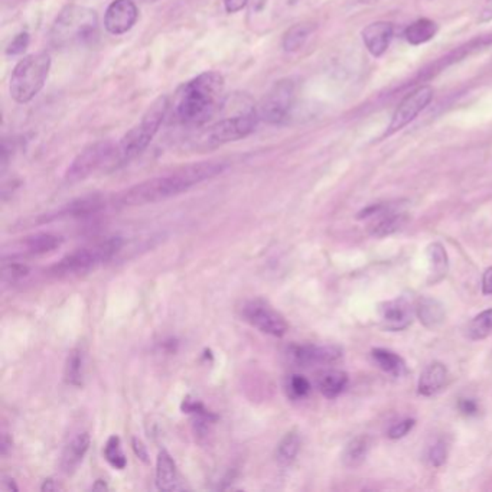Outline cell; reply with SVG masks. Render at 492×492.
I'll return each instance as SVG.
<instances>
[{"label": "cell", "mask_w": 492, "mask_h": 492, "mask_svg": "<svg viewBox=\"0 0 492 492\" xmlns=\"http://www.w3.org/2000/svg\"><path fill=\"white\" fill-rule=\"evenodd\" d=\"M123 240L120 237H110L104 241L96 243L89 247L78 249L62 257L51 267V273L55 276H73L93 270L97 266L113 259L122 249Z\"/></svg>", "instance_id": "8992f818"}, {"label": "cell", "mask_w": 492, "mask_h": 492, "mask_svg": "<svg viewBox=\"0 0 492 492\" xmlns=\"http://www.w3.org/2000/svg\"><path fill=\"white\" fill-rule=\"evenodd\" d=\"M313 29H315V25L312 24H298L287 29L282 41L283 50L286 52H295L301 50L310 36V34L313 32Z\"/></svg>", "instance_id": "f1b7e54d"}, {"label": "cell", "mask_w": 492, "mask_h": 492, "mask_svg": "<svg viewBox=\"0 0 492 492\" xmlns=\"http://www.w3.org/2000/svg\"><path fill=\"white\" fill-rule=\"evenodd\" d=\"M446 458H447V449H446V444L443 442H437L430 447L429 462L433 466H442L446 462Z\"/></svg>", "instance_id": "d590c367"}, {"label": "cell", "mask_w": 492, "mask_h": 492, "mask_svg": "<svg viewBox=\"0 0 492 492\" xmlns=\"http://www.w3.org/2000/svg\"><path fill=\"white\" fill-rule=\"evenodd\" d=\"M447 382V368L442 363H432L423 370L419 378V394L430 397L439 393Z\"/></svg>", "instance_id": "d6986e66"}, {"label": "cell", "mask_w": 492, "mask_h": 492, "mask_svg": "<svg viewBox=\"0 0 492 492\" xmlns=\"http://www.w3.org/2000/svg\"><path fill=\"white\" fill-rule=\"evenodd\" d=\"M50 70L51 57L45 51L20 59L10 75L9 92L12 99L19 104L34 100L47 82Z\"/></svg>", "instance_id": "5b68a950"}, {"label": "cell", "mask_w": 492, "mask_h": 492, "mask_svg": "<svg viewBox=\"0 0 492 492\" xmlns=\"http://www.w3.org/2000/svg\"><path fill=\"white\" fill-rule=\"evenodd\" d=\"M301 444H302V440L298 430L287 432L276 447L275 458L277 465L282 468H287L292 465L299 455Z\"/></svg>", "instance_id": "7402d4cb"}, {"label": "cell", "mask_w": 492, "mask_h": 492, "mask_svg": "<svg viewBox=\"0 0 492 492\" xmlns=\"http://www.w3.org/2000/svg\"><path fill=\"white\" fill-rule=\"evenodd\" d=\"M407 221H409V215L406 212L394 211L391 207H389L386 211L375 217L374 224H371L370 227V233L372 237L383 238L400 231L406 226Z\"/></svg>", "instance_id": "ac0fdd59"}, {"label": "cell", "mask_w": 492, "mask_h": 492, "mask_svg": "<svg viewBox=\"0 0 492 492\" xmlns=\"http://www.w3.org/2000/svg\"><path fill=\"white\" fill-rule=\"evenodd\" d=\"M414 310L405 298L387 301L378 306V317L383 328L391 332L406 329L413 321Z\"/></svg>", "instance_id": "5bb4252c"}, {"label": "cell", "mask_w": 492, "mask_h": 492, "mask_svg": "<svg viewBox=\"0 0 492 492\" xmlns=\"http://www.w3.org/2000/svg\"><path fill=\"white\" fill-rule=\"evenodd\" d=\"M393 34H394V27L390 22H374V24H370L364 31H363V41L366 43V47L368 50V52L375 57L379 58L386 54V51L390 47V42L393 39Z\"/></svg>", "instance_id": "9a60e30c"}, {"label": "cell", "mask_w": 492, "mask_h": 492, "mask_svg": "<svg viewBox=\"0 0 492 492\" xmlns=\"http://www.w3.org/2000/svg\"><path fill=\"white\" fill-rule=\"evenodd\" d=\"M370 451V439L368 436H356L345 447L342 454V461L348 468L360 466Z\"/></svg>", "instance_id": "4316f807"}, {"label": "cell", "mask_w": 492, "mask_h": 492, "mask_svg": "<svg viewBox=\"0 0 492 492\" xmlns=\"http://www.w3.org/2000/svg\"><path fill=\"white\" fill-rule=\"evenodd\" d=\"M482 294L492 295V267L486 268L482 276Z\"/></svg>", "instance_id": "f35d334b"}, {"label": "cell", "mask_w": 492, "mask_h": 492, "mask_svg": "<svg viewBox=\"0 0 492 492\" xmlns=\"http://www.w3.org/2000/svg\"><path fill=\"white\" fill-rule=\"evenodd\" d=\"M9 449H12V439L9 437L8 433H3L2 443H0V452H2V456H6Z\"/></svg>", "instance_id": "b9f144b4"}, {"label": "cell", "mask_w": 492, "mask_h": 492, "mask_svg": "<svg viewBox=\"0 0 492 492\" xmlns=\"http://www.w3.org/2000/svg\"><path fill=\"white\" fill-rule=\"evenodd\" d=\"M89 443H92V439L87 432L77 433L66 443L61 456V468L65 474H73L78 468L89 449Z\"/></svg>", "instance_id": "e0dca14e"}, {"label": "cell", "mask_w": 492, "mask_h": 492, "mask_svg": "<svg viewBox=\"0 0 492 492\" xmlns=\"http://www.w3.org/2000/svg\"><path fill=\"white\" fill-rule=\"evenodd\" d=\"M226 81L217 71H207L187 81L173 96L172 119L189 127L210 122L224 106Z\"/></svg>", "instance_id": "7a4b0ae2"}, {"label": "cell", "mask_w": 492, "mask_h": 492, "mask_svg": "<svg viewBox=\"0 0 492 492\" xmlns=\"http://www.w3.org/2000/svg\"><path fill=\"white\" fill-rule=\"evenodd\" d=\"M104 458L115 469H119V471H122V469L126 468L127 459L123 454L122 442H120L119 436L113 435V436L108 437V440L104 446Z\"/></svg>", "instance_id": "4dcf8cb0"}, {"label": "cell", "mask_w": 492, "mask_h": 492, "mask_svg": "<svg viewBox=\"0 0 492 492\" xmlns=\"http://www.w3.org/2000/svg\"><path fill=\"white\" fill-rule=\"evenodd\" d=\"M169 106L171 103L168 97L164 96L159 97L147 108L142 120L133 129H130L122 138L120 143L116 146L113 156V162L116 165L129 164L147 149V146L156 136V133L159 131V127L162 126L165 117L168 116V111L171 108Z\"/></svg>", "instance_id": "277c9868"}, {"label": "cell", "mask_w": 492, "mask_h": 492, "mask_svg": "<svg viewBox=\"0 0 492 492\" xmlns=\"http://www.w3.org/2000/svg\"><path fill=\"white\" fill-rule=\"evenodd\" d=\"M139 17V9L133 0H113L104 13V28L111 35L129 32Z\"/></svg>", "instance_id": "4fadbf2b"}, {"label": "cell", "mask_w": 492, "mask_h": 492, "mask_svg": "<svg viewBox=\"0 0 492 492\" xmlns=\"http://www.w3.org/2000/svg\"><path fill=\"white\" fill-rule=\"evenodd\" d=\"M131 446H133L134 454H136L143 462H147V451H146V446H145L139 439H133V440H131Z\"/></svg>", "instance_id": "ab89813d"}, {"label": "cell", "mask_w": 492, "mask_h": 492, "mask_svg": "<svg viewBox=\"0 0 492 492\" xmlns=\"http://www.w3.org/2000/svg\"><path fill=\"white\" fill-rule=\"evenodd\" d=\"M371 354L375 364L387 374L393 377H403L407 374V366L398 354L384 348H375Z\"/></svg>", "instance_id": "603a6c76"}, {"label": "cell", "mask_w": 492, "mask_h": 492, "mask_svg": "<svg viewBox=\"0 0 492 492\" xmlns=\"http://www.w3.org/2000/svg\"><path fill=\"white\" fill-rule=\"evenodd\" d=\"M419 321L429 329H437L444 322V309L442 303L433 298L424 296L419 299L416 306Z\"/></svg>", "instance_id": "44dd1931"}, {"label": "cell", "mask_w": 492, "mask_h": 492, "mask_svg": "<svg viewBox=\"0 0 492 492\" xmlns=\"http://www.w3.org/2000/svg\"><path fill=\"white\" fill-rule=\"evenodd\" d=\"M62 237L52 233H38L25 240V247L31 254L43 256L61 247Z\"/></svg>", "instance_id": "d4e9b609"}, {"label": "cell", "mask_w": 492, "mask_h": 492, "mask_svg": "<svg viewBox=\"0 0 492 492\" xmlns=\"http://www.w3.org/2000/svg\"><path fill=\"white\" fill-rule=\"evenodd\" d=\"M226 169L227 164L219 161L191 164L173 171L172 173L147 179L145 182L123 191L117 195L115 203L122 207H142L161 203V201L184 194L199 184L210 181Z\"/></svg>", "instance_id": "6da1fadb"}, {"label": "cell", "mask_w": 492, "mask_h": 492, "mask_svg": "<svg viewBox=\"0 0 492 492\" xmlns=\"http://www.w3.org/2000/svg\"><path fill=\"white\" fill-rule=\"evenodd\" d=\"M99 35L96 10L71 5L61 10L50 31V42L57 50H68L92 43Z\"/></svg>", "instance_id": "3957f363"}, {"label": "cell", "mask_w": 492, "mask_h": 492, "mask_svg": "<svg viewBox=\"0 0 492 492\" xmlns=\"http://www.w3.org/2000/svg\"><path fill=\"white\" fill-rule=\"evenodd\" d=\"M492 333V309H486L477 315L468 326V337L478 341Z\"/></svg>", "instance_id": "f546056e"}, {"label": "cell", "mask_w": 492, "mask_h": 492, "mask_svg": "<svg viewBox=\"0 0 492 492\" xmlns=\"http://www.w3.org/2000/svg\"><path fill=\"white\" fill-rule=\"evenodd\" d=\"M295 93L296 87L292 80L286 78L275 82L257 108L260 120L268 124H282L294 107Z\"/></svg>", "instance_id": "ba28073f"}, {"label": "cell", "mask_w": 492, "mask_h": 492, "mask_svg": "<svg viewBox=\"0 0 492 492\" xmlns=\"http://www.w3.org/2000/svg\"><path fill=\"white\" fill-rule=\"evenodd\" d=\"M2 488L5 489V491H17V486H16V484H15V481L12 479V478H8V477H5L3 478V481H2Z\"/></svg>", "instance_id": "7bdbcfd3"}, {"label": "cell", "mask_w": 492, "mask_h": 492, "mask_svg": "<svg viewBox=\"0 0 492 492\" xmlns=\"http://www.w3.org/2000/svg\"><path fill=\"white\" fill-rule=\"evenodd\" d=\"M249 0H224V9L227 13H237L247 6Z\"/></svg>", "instance_id": "74e56055"}, {"label": "cell", "mask_w": 492, "mask_h": 492, "mask_svg": "<svg viewBox=\"0 0 492 492\" xmlns=\"http://www.w3.org/2000/svg\"><path fill=\"white\" fill-rule=\"evenodd\" d=\"M428 257V283L436 284L442 282L449 270V259L446 249L440 243H432L426 249Z\"/></svg>", "instance_id": "ffe728a7"}, {"label": "cell", "mask_w": 492, "mask_h": 492, "mask_svg": "<svg viewBox=\"0 0 492 492\" xmlns=\"http://www.w3.org/2000/svg\"><path fill=\"white\" fill-rule=\"evenodd\" d=\"M29 273V268L25 264L20 263H10V264H3V282L5 283H15L20 280L22 277H25Z\"/></svg>", "instance_id": "d6a6232c"}, {"label": "cell", "mask_w": 492, "mask_h": 492, "mask_svg": "<svg viewBox=\"0 0 492 492\" xmlns=\"http://www.w3.org/2000/svg\"><path fill=\"white\" fill-rule=\"evenodd\" d=\"M260 117L257 115L256 107L245 108L241 113H237L231 117H226L211 126L199 140V145L205 149L218 147L230 142L247 138L250 133L254 131Z\"/></svg>", "instance_id": "52a82bcc"}, {"label": "cell", "mask_w": 492, "mask_h": 492, "mask_svg": "<svg viewBox=\"0 0 492 492\" xmlns=\"http://www.w3.org/2000/svg\"><path fill=\"white\" fill-rule=\"evenodd\" d=\"M436 34H437V25L435 24V22L430 19L423 17V19L413 22L410 27L406 28L405 38L410 45H414V47H417V45L426 43L430 39H433Z\"/></svg>", "instance_id": "484cf974"}, {"label": "cell", "mask_w": 492, "mask_h": 492, "mask_svg": "<svg viewBox=\"0 0 492 492\" xmlns=\"http://www.w3.org/2000/svg\"><path fill=\"white\" fill-rule=\"evenodd\" d=\"M492 20V0H486V3L479 15V22L481 24H486V22Z\"/></svg>", "instance_id": "60d3db41"}, {"label": "cell", "mask_w": 492, "mask_h": 492, "mask_svg": "<svg viewBox=\"0 0 492 492\" xmlns=\"http://www.w3.org/2000/svg\"><path fill=\"white\" fill-rule=\"evenodd\" d=\"M287 389L294 398H305L310 393V383L303 375L295 374L289 378Z\"/></svg>", "instance_id": "1f68e13d"}, {"label": "cell", "mask_w": 492, "mask_h": 492, "mask_svg": "<svg viewBox=\"0 0 492 492\" xmlns=\"http://www.w3.org/2000/svg\"><path fill=\"white\" fill-rule=\"evenodd\" d=\"M29 45V34L28 32H20L15 39L9 43V47L6 50L8 55H17L22 54Z\"/></svg>", "instance_id": "e575fe53"}, {"label": "cell", "mask_w": 492, "mask_h": 492, "mask_svg": "<svg viewBox=\"0 0 492 492\" xmlns=\"http://www.w3.org/2000/svg\"><path fill=\"white\" fill-rule=\"evenodd\" d=\"M287 355L299 367H313L338 363L342 358V349L337 345L303 344L290 347Z\"/></svg>", "instance_id": "7c38bea8"}, {"label": "cell", "mask_w": 492, "mask_h": 492, "mask_svg": "<svg viewBox=\"0 0 492 492\" xmlns=\"http://www.w3.org/2000/svg\"><path fill=\"white\" fill-rule=\"evenodd\" d=\"M414 424H416L414 419H406V420L398 421L389 430V437L393 440L405 437L414 428Z\"/></svg>", "instance_id": "836d02e7"}, {"label": "cell", "mask_w": 492, "mask_h": 492, "mask_svg": "<svg viewBox=\"0 0 492 492\" xmlns=\"http://www.w3.org/2000/svg\"><path fill=\"white\" fill-rule=\"evenodd\" d=\"M458 407L465 416H475L478 413V405L474 400L469 398H461Z\"/></svg>", "instance_id": "8d00e7d4"}, {"label": "cell", "mask_w": 492, "mask_h": 492, "mask_svg": "<svg viewBox=\"0 0 492 492\" xmlns=\"http://www.w3.org/2000/svg\"><path fill=\"white\" fill-rule=\"evenodd\" d=\"M156 486L161 491L182 489L176 462L165 449L159 452L158 459H156Z\"/></svg>", "instance_id": "2e32d148"}, {"label": "cell", "mask_w": 492, "mask_h": 492, "mask_svg": "<svg viewBox=\"0 0 492 492\" xmlns=\"http://www.w3.org/2000/svg\"><path fill=\"white\" fill-rule=\"evenodd\" d=\"M103 481L101 479H99L97 481V484L93 486V489H107V485H106V482L104 484H101Z\"/></svg>", "instance_id": "f6af8a7d"}, {"label": "cell", "mask_w": 492, "mask_h": 492, "mask_svg": "<svg viewBox=\"0 0 492 492\" xmlns=\"http://www.w3.org/2000/svg\"><path fill=\"white\" fill-rule=\"evenodd\" d=\"M65 383L73 387L82 386L84 379V355L80 348H75L66 356V363L64 368Z\"/></svg>", "instance_id": "83f0119b"}, {"label": "cell", "mask_w": 492, "mask_h": 492, "mask_svg": "<svg viewBox=\"0 0 492 492\" xmlns=\"http://www.w3.org/2000/svg\"><path fill=\"white\" fill-rule=\"evenodd\" d=\"M348 384V375L340 370H329L319 375L318 389L326 398L338 397Z\"/></svg>", "instance_id": "cb8c5ba5"}, {"label": "cell", "mask_w": 492, "mask_h": 492, "mask_svg": "<svg viewBox=\"0 0 492 492\" xmlns=\"http://www.w3.org/2000/svg\"><path fill=\"white\" fill-rule=\"evenodd\" d=\"M52 479H45V482H43V485H42V491H52V489H55V486L52 485Z\"/></svg>", "instance_id": "ee69618b"}, {"label": "cell", "mask_w": 492, "mask_h": 492, "mask_svg": "<svg viewBox=\"0 0 492 492\" xmlns=\"http://www.w3.org/2000/svg\"><path fill=\"white\" fill-rule=\"evenodd\" d=\"M433 94L435 92L430 85H421L403 99L394 111L386 136H391V134L412 123L430 104Z\"/></svg>", "instance_id": "8fae6325"}, {"label": "cell", "mask_w": 492, "mask_h": 492, "mask_svg": "<svg viewBox=\"0 0 492 492\" xmlns=\"http://www.w3.org/2000/svg\"><path fill=\"white\" fill-rule=\"evenodd\" d=\"M116 146L111 142H97L89 145L81 153L77 154V158L68 166V171L65 173L66 182L75 184L84 181L93 172H96L100 166L107 162H113Z\"/></svg>", "instance_id": "9c48e42d"}, {"label": "cell", "mask_w": 492, "mask_h": 492, "mask_svg": "<svg viewBox=\"0 0 492 492\" xmlns=\"http://www.w3.org/2000/svg\"><path fill=\"white\" fill-rule=\"evenodd\" d=\"M243 318L260 332L276 338H282L289 329L282 313L263 299H253L245 303L243 306Z\"/></svg>", "instance_id": "30bf717a"}]
</instances>
